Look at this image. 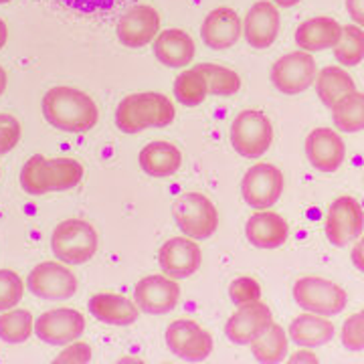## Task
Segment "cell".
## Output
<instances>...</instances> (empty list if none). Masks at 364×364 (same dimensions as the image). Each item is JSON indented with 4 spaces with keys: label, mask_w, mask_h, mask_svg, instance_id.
<instances>
[{
    "label": "cell",
    "mask_w": 364,
    "mask_h": 364,
    "mask_svg": "<svg viewBox=\"0 0 364 364\" xmlns=\"http://www.w3.org/2000/svg\"><path fill=\"white\" fill-rule=\"evenodd\" d=\"M91 360V348L85 342H69L65 350L61 352L53 363L55 364H85Z\"/></svg>",
    "instance_id": "cell-39"
},
{
    "label": "cell",
    "mask_w": 364,
    "mask_h": 364,
    "mask_svg": "<svg viewBox=\"0 0 364 364\" xmlns=\"http://www.w3.org/2000/svg\"><path fill=\"white\" fill-rule=\"evenodd\" d=\"M241 31H243V25H241L239 14L229 6H221L207 14V18L200 26V37L210 49L225 51V49H231L239 41Z\"/></svg>",
    "instance_id": "cell-19"
},
{
    "label": "cell",
    "mask_w": 364,
    "mask_h": 364,
    "mask_svg": "<svg viewBox=\"0 0 364 364\" xmlns=\"http://www.w3.org/2000/svg\"><path fill=\"white\" fill-rule=\"evenodd\" d=\"M350 257L352 263H354V267H356L358 272L364 273V235L356 239V243H354V247H352Z\"/></svg>",
    "instance_id": "cell-42"
},
{
    "label": "cell",
    "mask_w": 364,
    "mask_h": 364,
    "mask_svg": "<svg viewBox=\"0 0 364 364\" xmlns=\"http://www.w3.org/2000/svg\"><path fill=\"white\" fill-rule=\"evenodd\" d=\"M284 193V174L273 164L261 162L247 170L241 182V195L249 207L265 210L273 207Z\"/></svg>",
    "instance_id": "cell-9"
},
{
    "label": "cell",
    "mask_w": 364,
    "mask_h": 364,
    "mask_svg": "<svg viewBox=\"0 0 364 364\" xmlns=\"http://www.w3.org/2000/svg\"><path fill=\"white\" fill-rule=\"evenodd\" d=\"M25 286L21 275L13 269H0V312L13 310L21 304Z\"/></svg>",
    "instance_id": "cell-34"
},
{
    "label": "cell",
    "mask_w": 364,
    "mask_h": 364,
    "mask_svg": "<svg viewBox=\"0 0 364 364\" xmlns=\"http://www.w3.org/2000/svg\"><path fill=\"white\" fill-rule=\"evenodd\" d=\"M346 11L356 25L364 28V0H346Z\"/></svg>",
    "instance_id": "cell-41"
},
{
    "label": "cell",
    "mask_w": 364,
    "mask_h": 364,
    "mask_svg": "<svg viewBox=\"0 0 364 364\" xmlns=\"http://www.w3.org/2000/svg\"><path fill=\"white\" fill-rule=\"evenodd\" d=\"M87 308L93 318L109 326H130L140 316L138 304L122 294H95Z\"/></svg>",
    "instance_id": "cell-22"
},
{
    "label": "cell",
    "mask_w": 364,
    "mask_h": 364,
    "mask_svg": "<svg viewBox=\"0 0 364 364\" xmlns=\"http://www.w3.org/2000/svg\"><path fill=\"white\" fill-rule=\"evenodd\" d=\"M6 2H11V0H0V4H6Z\"/></svg>",
    "instance_id": "cell-47"
},
{
    "label": "cell",
    "mask_w": 364,
    "mask_h": 364,
    "mask_svg": "<svg viewBox=\"0 0 364 364\" xmlns=\"http://www.w3.org/2000/svg\"><path fill=\"white\" fill-rule=\"evenodd\" d=\"M174 221L191 239H208L219 227V213L207 196L200 193H184L172 207Z\"/></svg>",
    "instance_id": "cell-6"
},
{
    "label": "cell",
    "mask_w": 364,
    "mask_h": 364,
    "mask_svg": "<svg viewBox=\"0 0 364 364\" xmlns=\"http://www.w3.org/2000/svg\"><path fill=\"white\" fill-rule=\"evenodd\" d=\"M26 286L37 298L69 299L77 291V277L63 263L45 261L28 273Z\"/></svg>",
    "instance_id": "cell-11"
},
{
    "label": "cell",
    "mask_w": 364,
    "mask_h": 364,
    "mask_svg": "<svg viewBox=\"0 0 364 364\" xmlns=\"http://www.w3.org/2000/svg\"><path fill=\"white\" fill-rule=\"evenodd\" d=\"M21 122L11 114H0V156L9 154L21 142Z\"/></svg>",
    "instance_id": "cell-38"
},
{
    "label": "cell",
    "mask_w": 364,
    "mask_h": 364,
    "mask_svg": "<svg viewBox=\"0 0 364 364\" xmlns=\"http://www.w3.org/2000/svg\"><path fill=\"white\" fill-rule=\"evenodd\" d=\"M334 324L328 320V316L312 312L301 314L289 324V338L304 348L322 346L334 338Z\"/></svg>",
    "instance_id": "cell-24"
},
{
    "label": "cell",
    "mask_w": 364,
    "mask_h": 364,
    "mask_svg": "<svg viewBox=\"0 0 364 364\" xmlns=\"http://www.w3.org/2000/svg\"><path fill=\"white\" fill-rule=\"evenodd\" d=\"M35 330L33 314L26 310H6L0 314V338L9 344H23Z\"/></svg>",
    "instance_id": "cell-32"
},
{
    "label": "cell",
    "mask_w": 364,
    "mask_h": 364,
    "mask_svg": "<svg viewBox=\"0 0 364 364\" xmlns=\"http://www.w3.org/2000/svg\"><path fill=\"white\" fill-rule=\"evenodd\" d=\"M160 33V14L148 4H136L117 21V39L122 45L140 49Z\"/></svg>",
    "instance_id": "cell-13"
},
{
    "label": "cell",
    "mask_w": 364,
    "mask_h": 364,
    "mask_svg": "<svg viewBox=\"0 0 364 364\" xmlns=\"http://www.w3.org/2000/svg\"><path fill=\"white\" fill-rule=\"evenodd\" d=\"M279 11L269 0H259L247 11L243 21V35L253 49L272 47L279 35Z\"/></svg>",
    "instance_id": "cell-16"
},
{
    "label": "cell",
    "mask_w": 364,
    "mask_h": 364,
    "mask_svg": "<svg viewBox=\"0 0 364 364\" xmlns=\"http://www.w3.org/2000/svg\"><path fill=\"white\" fill-rule=\"evenodd\" d=\"M67 9H73L77 13H104L109 11L117 0H59Z\"/></svg>",
    "instance_id": "cell-40"
},
{
    "label": "cell",
    "mask_w": 364,
    "mask_h": 364,
    "mask_svg": "<svg viewBox=\"0 0 364 364\" xmlns=\"http://www.w3.org/2000/svg\"><path fill=\"white\" fill-rule=\"evenodd\" d=\"M229 298L235 306H243L261 299V286L253 277H237L229 286Z\"/></svg>",
    "instance_id": "cell-37"
},
{
    "label": "cell",
    "mask_w": 364,
    "mask_h": 364,
    "mask_svg": "<svg viewBox=\"0 0 364 364\" xmlns=\"http://www.w3.org/2000/svg\"><path fill=\"white\" fill-rule=\"evenodd\" d=\"M272 322V310L263 301H251V304L237 306V312L229 318V322L225 326V334L235 344H249Z\"/></svg>",
    "instance_id": "cell-17"
},
{
    "label": "cell",
    "mask_w": 364,
    "mask_h": 364,
    "mask_svg": "<svg viewBox=\"0 0 364 364\" xmlns=\"http://www.w3.org/2000/svg\"><path fill=\"white\" fill-rule=\"evenodd\" d=\"M287 223L282 215L272 210H257L245 225L247 241L257 249H277L287 241Z\"/></svg>",
    "instance_id": "cell-20"
},
{
    "label": "cell",
    "mask_w": 364,
    "mask_h": 364,
    "mask_svg": "<svg viewBox=\"0 0 364 364\" xmlns=\"http://www.w3.org/2000/svg\"><path fill=\"white\" fill-rule=\"evenodd\" d=\"M4 90H6V71L0 67V95L4 93Z\"/></svg>",
    "instance_id": "cell-46"
},
{
    "label": "cell",
    "mask_w": 364,
    "mask_h": 364,
    "mask_svg": "<svg viewBox=\"0 0 364 364\" xmlns=\"http://www.w3.org/2000/svg\"><path fill=\"white\" fill-rule=\"evenodd\" d=\"M364 229V210L352 196H338L326 215V237L334 247H346Z\"/></svg>",
    "instance_id": "cell-7"
},
{
    "label": "cell",
    "mask_w": 364,
    "mask_h": 364,
    "mask_svg": "<svg viewBox=\"0 0 364 364\" xmlns=\"http://www.w3.org/2000/svg\"><path fill=\"white\" fill-rule=\"evenodd\" d=\"M342 35L338 21L330 16H314L304 21L296 31V45L301 51L316 53L324 49H334Z\"/></svg>",
    "instance_id": "cell-21"
},
{
    "label": "cell",
    "mask_w": 364,
    "mask_h": 364,
    "mask_svg": "<svg viewBox=\"0 0 364 364\" xmlns=\"http://www.w3.org/2000/svg\"><path fill=\"white\" fill-rule=\"evenodd\" d=\"M51 251L57 259L67 265L87 263L97 251V233L87 221L67 219L53 231Z\"/></svg>",
    "instance_id": "cell-3"
},
{
    "label": "cell",
    "mask_w": 364,
    "mask_h": 364,
    "mask_svg": "<svg viewBox=\"0 0 364 364\" xmlns=\"http://www.w3.org/2000/svg\"><path fill=\"white\" fill-rule=\"evenodd\" d=\"M332 119L336 128L342 132L364 130V93L354 91L350 95L342 97L338 104L332 107Z\"/></svg>",
    "instance_id": "cell-29"
},
{
    "label": "cell",
    "mask_w": 364,
    "mask_h": 364,
    "mask_svg": "<svg viewBox=\"0 0 364 364\" xmlns=\"http://www.w3.org/2000/svg\"><path fill=\"white\" fill-rule=\"evenodd\" d=\"M45 156H31L25 162V166L21 170V186L25 191L26 195L31 196H41L45 195V186H43V181H41V162H43Z\"/></svg>",
    "instance_id": "cell-35"
},
{
    "label": "cell",
    "mask_w": 364,
    "mask_h": 364,
    "mask_svg": "<svg viewBox=\"0 0 364 364\" xmlns=\"http://www.w3.org/2000/svg\"><path fill=\"white\" fill-rule=\"evenodd\" d=\"M37 338L51 346H63L69 342H75L85 332V318L83 314L71 308H57L41 314L35 322Z\"/></svg>",
    "instance_id": "cell-12"
},
{
    "label": "cell",
    "mask_w": 364,
    "mask_h": 364,
    "mask_svg": "<svg viewBox=\"0 0 364 364\" xmlns=\"http://www.w3.org/2000/svg\"><path fill=\"white\" fill-rule=\"evenodd\" d=\"M208 83L205 75L198 69H188L182 71L181 75L174 81V95L182 105L186 107H196L207 100Z\"/></svg>",
    "instance_id": "cell-30"
},
{
    "label": "cell",
    "mask_w": 364,
    "mask_h": 364,
    "mask_svg": "<svg viewBox=\"0 0 364 364\" xmlns=\"http://www.w3.org/2000/svg\"><path fill=\"white\" fill-rule=\"evenodd\" d=\"M306 156L320 172H336L346 158V146L334 130L316 128L306 138Z\"/></svg>",
    "instance_id": "cell-18"
},
{
    "label": "cell",
    "mask_w": 364,
    "mask_h": 364,
    "mask_svg": "<svg viewBox=\"0 0 364 364\" xmlns=\"http://www.w3.org/2000/svg\"><path fill=\"white\" fill-rule=\"evenodd\" d=\"M363 312H364V310H363Z\"/></svg>",
    "instance_id": "cell-48"
},
{
    "label": "cell",
    "mask_w": 364,
    "mask_h": 364,
    "mask_svg": "<svg viewBox=\"0 0 364 364\" xmlns=\"http://www.w3.org/2000/svg\"><path fill=\"white\" fill-rule=\"evenodd\" d=\"M203 261V251L188 237H174L168 239L158 251V263L162 272L172 279H186L195 275Z\"/></svg>",
    "instance_id": "cell-15"
},
{
    "label": "cell",
    "mask_w": 364,
    "mask_h": 364,
    "mask_svg": "<svg viewBox=\"0 0 364 364\" xmlns=\"http://www.w3.org/2000/svg\"><path fill=\"white\" fill-rule=\"evenodd\" d=\"M342 344L350 352L364 350V312L352 314L342 326Z\"/></svg>",
    "instance_id": "cell-36"
},
{
    "label": "cell",
    "mask_w": 364,
    "mask_h": 364,
    "mask_svg": "<svg viewBox=\"0 0 364 364\" xmlns=\"http://www.w3.org/2000/svg\"><path fill=\"white\" fill-rule=\"evenodd\" d=\"M318 75V65L312 53L294 51L279 57L272 67L273 85L286 95H298L306 91Z\"/></svg>",
    "instance_id": "cell-8"
},
{
    "label": "cell",
    "mask_w": 364,
    "mask_h": 364,
    "mask_svg": "<svg viewBox=\"0 0 364 364\" xmlns=\"http://www.w3.org/2000/svg\"><path fill=\"white\" fill-rule=\"evenodd\" d=\"M273 142V126L259 109H245L231 124V146L243 158L263 156Z\"/></svg>",
    "instance_id": "cell-5"
},
{
    "label": "cell",
    "mask_w": 364,
    "mask_h": 364,
    "mask_svg": "<svg viewBox=\"0 0 364 364\" xmlns=\"http://www.w3.org/2000/svg\"><path fill=\"white\" fill-rule=\"evenodd\" d=\"M294 299L301 310L320 316H336L348 304V296L338 284L318 275L298 279L294 286Z\"/></svg>",
    "instance_id": "cell-4"
},
{
    "label": "cell",
    "mask_w": 364,
    "mask_h": 364,
    "mask_svg": "<svg viewBox=\"0 0 364 364\" xmlns=\"http://www.w3.org/2000/svg\"><path fill=\"white\" fill-rule=\"evenodd\" d=\"M154 55L160 63L168 67H186L195 59V41L182 28H166L158 33Z\"/></svg>",
    "instance_id": "cell-23"
},
{
    "label": "cell",
    "mask_w": 364,
    "mask_h": 364,
    "mask_svg": "<svg viewBox=\"0 0 364 364\" xmlns=\"http://www.w3.org/2000/svg\"><path fill=\"white\" fill-rule=\"evenodd\" d=\"M251 354L261 364H277L286 360L287 356V336L279 324H269L257 338L249 342Z\"/></svg>",
    "instance_id": "cell-28"
},
{
    "label": "cell",
    "mask_w": 364,
    "mask_h": 364,
    "mask_svg": "<svg viewBox=\"0 0 364 364\" xmlns=\"http://www.w3.org/2000/svg\"><path fill=\"white\" fill-rule=\"evenodd\" d=\"M166 346L182 360L200 363L213 352V338L195 320H174L166 328Z\"/></svg>",
    "instance_id": "cell-10"
},
{
    "label": "cell",
    "mask_w": 364,
    "mask_h": 364,
    "mask_svg": "<svg viewBox=\"0 0 364 364\" xmlns=\"http://www.w3.org/2000/svg\"><path fill=\"white\" fill-rule=\"evenodd\" d=\"M174 105L156 91L132 93L116 109V126L124 134H138L146 128H166L174 119Z\"/></svg>",
    "instance_id": "cell-2"
},
{
    "label": "cell",
    "mask_w": 364,
    "mask_h": 364,
    "mask_svg": "<svg viewBox=\"0 0 364 364\" xmlns=\"http://www.w3.org/2000/svg\"><path fill=\"white\" fill-rule=\"evenodd\" d=\"M316 93L320 97V102L326 105V107H334L338 104L342 97L350 95L356 91V83L354 79L342 69V67L336 65H328L324 67L318 75H316Z\"/></svg>",
    "instance_id": "cell-27"
},
{
    "label": "cell",
    "mask_w": 364,
    "mask_h": 364,
    "mask_svg": "<svg viewBox=\"0 0 364 364\" xmlns=\"http://www.w3.org/2000/svg\"><path fill=\"white\" fill-rule=\"evenodd\" d=\"M182 164V152L170 142H152L140 152V166L154 178L172 176Z\"/></svg>",
    "instance_id": "cell-25"
},
{
    "label": "cell",
    "mask_w": 364,
    "mask_h": 364,
    "mask_svg": "<svg viewBox=\"0 0 364 364\" xmlns=\"http://www.w3.org/2000/svg\"><path fill=\"white\" fill-rule=\"evenodd\" d=\"M83 178V166L73 158H43L41 162V181L45 191H69L77 186Z\"/></svg>",
    "instance_id": "cell-26"
},
{
    "label": "cell",
    "mask_w": 364,
    "mask_h": 364,
    "mask_svg": "<svg viewBox=\"0 0 364 364\" xmlns=\"http://www.w3.org/2000/svg\"><path fill=\"white\" fill-rule=\"evenodd\" d=\"M275 4H279V6H284V9H289V6H296L299 4L301 0H273Z\"/></svg>",
    "instance_id": "cell-45"
},
{
    "label": "cell",
    "mask_w": 364,
    "mask_h": 364,
    "mask_svg": "<svg viewBox=\"0 0 364 364\" xmlns=\"http://www.w3.org/2000/svg\"><path fill=\"white\" fill-rule=\"evenodd\" d=\"M43 116L53 128L69 134H85L97 124V105L85 91L53 87L43 97Z\"/></svg>",
    "instance_id": "cell-1"
},
{
    "label": "cell",
    "mask_w": 364,
    "mask_h": 364,
    "mask_svg": "<svg viewBox=\"0 0 364 364\" xmlns=\"http://www.w3.org/2000/svg\"><path fill=\"white\" fill-rule=\"evenodd\" d=\"M6 41H9V28H6V23L0 18V49H4Z\"/></svg>",
    "instance_id": "cell-44"
},
{
    "label": "cell",
    "mask_w": 364,
    "mask_h": 364,
    "mask_svg": "<svg viewBox=\"0 0 364 364\" xmlns=\"http://www.w3.org/2000/svg\"><path fill=\"white\" fill-rule=\"evenodd\" d=\"M134 298L142 312L162 316L176 308L181 299V287L166 275H148L138 282Z\"/></svg>",
    "instance_id": "cell-14"
},
{
    "label": "cell",
    "mask_w": 364,
    "mask_h": 364,
    "mask_svg": "<svg viewBox=\"0 0 364 364\" xmlns=\"http://www.w3.org/2000/svg\"><path fill=\"white\" fill-rule=\"evenodd\" d=\"M334 57L340 65H360L364 59V28L358 25L342 26V35L334 47Z\"/></svg>",
    "instance_id": "cell-31"
},
{
    "label": "cell",
    "mask_w": 364,
    "mask_h": 364,
    "mask_svg": "<svg viewBox=\"0 0 364 364\" xmlns=\"http://www.w3.org/2000/svg\"><path fill=\"white\" fill-rule=\"evenodd\" d=\"M195 69H198L208 83V93L219 95V97H227L233 95L241 87V77L235 73L229 67L217 65V63H200Z\"/></svg>",
    "instance_id": "cell-33"
},
{
    "label": "cell",
    "mask_w": 364,
    "mask_h": 364,
    "mask_svg": "<svg viewBox=\"0 0 364 364\" xmlns=\"http://www.w3.org/2000/svg\"><path fill=\"white\" fill-rule=\"evenodd\" d=\"M289 363H310V364H316L318 363V358H316V354H312V352H306V350H301V352H296L291 358H289Z\"/></svg>",
    "instance_id": "cell-43"
}]
</instances>
